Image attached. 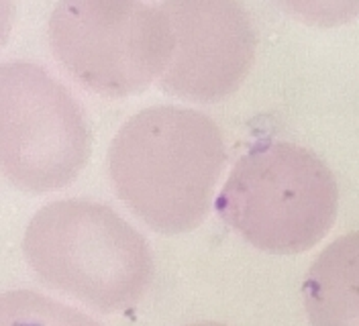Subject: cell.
<instances>
[{
    "instance_id": "6da1fadb",
    "label": "cell",
    "mask_w": 359,
    "mask_h": 326,
    "mask_svg": "<svg viewBox=\"0 0 359 326\" xmlns=\"http://www.w3.org/2000/svg\"><path fill=\"white\" fill-rule=\"evenodd\" d=\"M224 163L219 125L201 110L172 104L139 110L109 149L116 196L161 235L194 231L206 218Z\"/></svg>"
},
{
    "instance_id": "7a4b0ae2",
    "label": "cell",
    "mask_w": 359,
    "mask_h": 326,
    "mask_svg": "<svg viewBox=\"0 0 359 326\" xmlns=\"http://www.w3.org/2000/svg\"><path fill=\"white\" fill-rule=\"evenodd\" d=\"M22 253L45 285L102 314L133 308L154 278L147 239L90 200L43 206L25 231Z\"/></svg>"
},
{
    "instance_id": "3957f363",
    "label": "cell",
    "mask_w": 359,
    "mask_h": 326,
    "mask_svg": "<svg viewBox=\"0 0 359 326\" xmlns=\"http://www.w3.org/2000/svg\"><path fill=\"white\" fill-rule=\"evenodd\" d=\"M215 206L253 247L290 255L314 247L331 231L339 188L316 153L268 139L237 159Z\"/></svg>"
},
{
    "instance_id": "277c9868",
    "label": "cell",
    "mask_w": 359,
    "mask_h": 326,
    "mask_svg": "<svg viewBox=\"0 0 359 326\" xmlns=\"http://www.w3.org/2000/svg\"><path fill=\"white\" fill-rule=\"evenodd\" d=\"M49 47L90 92L123 98L165 74L176 33L163 4L69 0L51 11Z\"/></svg>"
},
{
    "instance_id": "5b68a950",
    "label": "cell",
    "mask_w": 359,
    "mask_h": 326,
    "mask_svg": "<svg viewBox=\"0 0 359 326\" xmlns=\"http://www.w3.org/2000/svg\"><path fill=\"white\" fill-rule=\"evenodd\" d=\"M2 172L27 192H53L84 170L92 130L82 104L57 78L31 62L0 69Z\"/></svg>"
},
{
    "instance_id": "8992f818",
    "label": "cell",
    "mask_w": 359,
    "mask_h": 326,
    "mask_svg": "<svg viewBox=\"0 0 359 326\" xmlns=\"http://www.w3.org/2000/svg\"><path fill=\"white\" fill-rule=\"evenodd\" d=\"M176 49L159 86L196 100L219 102L243 84L253 60L257 35L249 13L237 2L184 0L165 2Z\"/></svg>"
},
{
    "instance_id": "52a82bcc",
    "label": "cell",
    "mask_w": 359,
    "mask_h": 326,
    "mask_svg": "<svg viewBox=\"0 0 359 326\" xmlns=\"http://www.w3.org/2000/svg\"><path fill=\"white\" fill-rule=\"evenodd\" d=\"M313 326H359V233L329 243L302 283Z\"/></svg>"
},
{
    "instance_id": "ba28073f",
    "label": "cell",
    "mask_w": 359,
    "mask_h": 326,
    "mask_svg": "<svg viewBox=\"0 0 359 326\" xmlns=\"http://www.w3.org/2000/svg\"><path fill=\"white\" fill-rule=\"evenodd\" d=\"M0 326H102L78 308L51 300L39 292L15 290L2 294Z\"/></svg>"
},
{
    "instance_id": "9c48e42d",
    "label": "cell",
    "mask_w": 359,
    "mask_h": 326,
    "mask_svg": "<svg viewBox=\"0 0 359 326\" xmlns=\"http://www.w3.org/2000/svg\"><path fill=\"white\" fill-rule=\"evenodd\" d=\"M188 326H226L223 322H194V325H188Z\"/></svg>"
}]
</instances>
